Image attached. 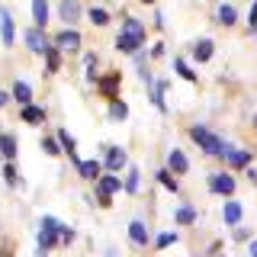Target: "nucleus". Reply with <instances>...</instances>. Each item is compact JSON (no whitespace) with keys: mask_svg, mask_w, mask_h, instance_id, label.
Instances as JSON below:
<instances>
[{"mask_svg":"<svg viewBox=\"0 0 257 257\" xmlns=\"http://www.w3.org/2000/svg\"><path fill=\"white\" fill-rule=\"evenodd\" d=\"M187 132H190V139L196 142V148L203 151L206 158H215V161H225V158H228L231 142H225L222 135H215L209 125H203V122H193V125L187 128Z\"/></svg>","mask_w":257,"mask_h":257,"instance_id":"nucleus-1","label":"nucleus"},{"mask_svg":"<svg viewBox=\"0 0 257 257\" xmlns=\"http://www.w3.org/2000/svg\"><path fill=\"white\" fill-rule=\"evenodd\" d=\"M58 228H61L58 219H52V215H42V225H39V231H36L39 254H48V251H55V247H58Z\"/></svg>","mask_w":257,"mask_h":257,"instance_id":"nucleus-2","label":"nucleus"},{"mask_svg":"<svg viewBox=\"0 0 257 257\" xmlns=\"http://www.w3.org/2000/svg\"><path fill=\"white\" fill-rule=\"evenodd\" d=\"M52 42L58 45L64 55H80V48H84V36H80L74 26H64V29H58L52 36Z\"/></svg>","mask_w":257,"mask_h":257,"instance_id":"nucleus-3","label":"nucleus"},{"mask_svg":"<svg viewBox=\"0 0 257 257\" xmlns=\"http://www.w3.org/2000/svg\"><path fill=\"white\" fill-rule=\"evenodd\" d=\"M206 190L212 193V196H235V190H238L235 171H219V174H212V177H209V183H206Z\"/></svg>","mask_w":257,"mask_h":257,"instance_id":"nucleus-4","label":"nucleus"},{"mask_svg":"<svg viewBox=\"0 0 257 257\" xmlns=\"http://www.w3.org/2000/svg\"><path fill=\"white\" fill-rule=\"evenodd\" d=\"M23 42H26V48H29V55H42L48 52V45H52V39H48V32L42 29V26H29L26 32H23Z\"/></svg>","mask_w":257,"mask_h":257,"instance_id":"nucleus-5","label":"nucleus"},{"mask_svg":"<svg viewBox=\"0 0 257 257\" xmlns=\"http://www.w3.org/2000/svg\"><path fill=\"white\" fill-rule=\"evenodd\" d=\"M96 93L103 96V100H112V96H119V87H122V71H106V74H100L96 77Z\"/></svg>","mask_w":257,"mask_h":257,"instance_id":"nucleus-6","label":"nucleus"},{"mask_svg":"<svg viewBox=\"0 0 257 257\" xmlns=\"http://www.w3.org/2000/svg\"><path fill=\"white\" fill-rule=\"evenodd\" d=\"M103 167L106 171H122V167H128V151L122 148V145H103Z\"/></svg>","mask_w":257,"mask_h":257,"instance_id":"nucleus-7","label":"nucleus"},{"mask_svg":"<svg viewBox=\"0 0 257 257\" xmlns=\"http://www.w3.org/2000/svg\"><path fill=\"white\" fill-rule=\"evenodd\" d=\"M58 16L64 26H77L84 20V4L80 0H58Z\"/></svg>","mask_w":257,"mask_h":257,"instance_id":"nucleus-8","label":"nucleus"},{"mask_svg":"<svg viewBox=\"0 0 257 257\" xmlns=\"http://www.w3.org/2000/svg\"><path fill=\"white\" fill-rule=\"evenodd\" d=\"M125 235H128V241H132L135 247H148L151 244V228H148L145 219H132L128 228H125Z\"/></svg>","mask_w":257,"mask_h":257,"instance_id":"nucleus-9","label":"nucleus"},{"mask_svg":"<svg viewBox=\"0 0 257 257\" xmlns=\"http://www.w3.org/2000/svg\"><path fill=\"white\" fill-rule=\"evenodd\" d=\"M0 42H4V48L16 45V23H13V13L7 7H0Z\"/></svg>","mask_w":257,"mask_h":257,"instance_id":"nucleus-10","label":"nucleus"},{"mask_svg":"<svg viewBox=\"0 0 257 257\" xmlns=\"http://www.w3.org/2000/svg\"><path fill=\"white\" fill-rule=\"evenodd\" d=\"M167 87H171V84H167L164 77H155V80L148 84V100H151V106H155L158 112H167V103H164Z\"/></svg>","mask_w":257,"mask_h":257,"instance_id":"nucleus-11","label":"nucleus"},{"mask_svg":"<svg viewBox=\"0 0 257 257\" xmlns=\"http://www.w3.org/2000/svg\"><path fill=\"white\" fill-rule=\"evenodd\" d=\"M139 48H145V36H135V32H119L116 36V52H122V55H135Z\"/></svg>","mask_w":257,"mask_h":257,"instance_id":"nucleus-12","label":"nucleus"},{"mask_svg":"<svg viewBox=\"0 0 257 257\" xmlns=\"http://www.w3.org/2000/svg\"><path fill=\"white\" fill-rule=\"evenodd\" d=\"M212 55H215V42H212V39H196L193 48H190V58L196 61V64L212 61Z\"/></svg>","mask_w":257,"mask_h":257,"instance_id":"nucleus-13","label":"nucleus"},{"mask_svg":"<svg viewBox=\"0 0 257 257\" xmlns=\"http://www.w3.org/2000/svg\"><path fill=\"white\" fill-rule=\"evenodd\" d=\"M74 171H77V177H80V180H87V183H96V177H100L103 174V161H84V158H80L77 161V164H74Z\"/></svg>","mask_w":257,"mask_h":257,"instance_id":"nucleus-14","label":"nucleus"},{"mask_svg":"<svg viewBox=\"0 0 257 257\" xmlns=\"http://www.w3.org/2000/svg\"><path fill=\"white\" fill-rule=\"evenodd\" d=\"M164 167H167L171 174L183 177V174L190 171V158L183 155V148H171V151H167V164H164Z\"/></svg>","mask_w":257,"mask_h":257,"instance_id":"nucleus-15","label":"nucleus"},{"mask_svg":"<svg viewBox=\"0 0 257 257\" xmlns=\"http://www.w3.org/2000/svg\"><path fill=\"white\" fill-rule=\"evenodd\" d=\"M84 16L90 20V26H93V29H106L109 23H112V13L106 10V7H100V4L87 7V10H84Z\"/></svg>","mask_w":257,"mask_h":257,"instance_id":"nucleus-16","label":"nucleus"},{"mask_svg":"<svg viewBox=\"0 0 257 257\" xmlns=\"http://www.w3.org/2000/svg\"><path fill=\"white\" fill-rule=\"evenodd\" d=\"M251 161H254V151H247V148H231L228 158H225V164H228V171H244Z\"/></svg>","mask_w":257,"mask_h":257,"instance_id":"nucleus-17","label":"nucleus"},{"mask_svg":"<svg viewBox=\"0 0 257 257\" xmlns=\"http://www.w3.org/2000/svg\"><path fill=\"white\" fill-rule=\"evenodd\" d=\"M241 215H244V206H241L238 199L225 196V206H222V222L231 228V225H238V222H241Z\"/></svg>","mask_w":257,"mask_h":257,"instance_id":"nucleus-18","label":"nucleus"},{"mask_svg":"<svg viewBox=\"0 0 257 257\" xmlns=\"http://www.w3.org/2000/svg\"><path fill=\"white\" fill-rule=\"evenodd\" d=\"M174 222H177V225H183V228L196 225V222H199V212H196V206H193V203H180V206L174 209Z\"/></svg>","mask_w":257,"mask_h":257,"instance_id":"nucleus-19","label":"nucleus"},{"mask_svg":"<svg viewBox=\"0 0 257 257\" xmlns=\"http://www.w3.org/2000/svg\"><path fill=\"white\" fill-rule=\"evenodd\" d=\"M215 23H219L222 29H231V26H238V10H235V4H219V10H215Z\"/></svg>","mask_w":257,"mask_h":257,"instance_id":"nucleus-20","label":"nucleus"},{"mask_svg":"<svg viewBox=\"0 0 257 257\" xmlns=\"http://www.w3.org/2000/svg\"><path fill=\"white\" fill-rule=\"evenodd\" d=\"M10 100L16 103V106H26V103H32V87H29L23 77H16V80H13V87H10Z\"/></svg>","mask_w":257,"mask_h":257,"instance_id":"nucleus-21","label":"nucleus"},{"mask_svg":"<svg viewBox=\"0 0 257 257\" xmlns=\"http://www.w3.org/2000/svg\"><path fill=\"white\" fill-rule=\"evenodd\" d=\"M20 119L26 125H45V109L42 106H36V103H26V106H20Z\"/></svg>","mask_w":257,"mask_h":257,"instance_id":"nucleus-22","label":"nucleus"},{"mask_svg":"<svg viewBox=\"0 0 257 257\" xmlns=\"http://www.w3.org/2000/svg\"><path fill=\"white\" fill-rule=\"evenodd\" d=\"M42 58H45V77H52V74H58V71H61V58H64V52L52 42Z\"/></svg>","mask_w":257,"mask_h":257,"instance_id":"nucleus-23","label":"nucleus"},{"mask_svg":"<svg viewBox=\"0 0 257 257\" xmlns=\"http://www.w3.org/2000/svg\"><path fill=\"white\" fill-rule=\"evenodd\" d=\"M20 155V142H16L13 132H0V158L4 161H16Z\"/></svg>","mask_w":257,"mask_h":257,"instance_id":"nucleus-24","label":"nucleus"},{"mask_svg":"<svg viewBox=\"0 0 257 257\" xmlns=\"http://www.w3.org/2000/svg\"><path fill=\"white\" fill-rule=\"evenodd\" d=\"M106 109H109V119H112V122H125V119H128V103L122 100V96H112V100H106Z\"/></svg>","mask_w":257,"mask_h":257,"instance_id":"nucleus-25","label":"nucleus"},{"mask_svg":"<svg viewBox=\"0 0 257 257\" xmlns=\"http://www.w3.org/2000/svg\"><path fill=\"white\" fill-rule=\"evenodd\" d=\"M174 71H177V77H180V80H187V84H199L196 71H193L190 64H187V58H180V55L174 58Z\"/></svg>","mask_w":257,"mask_h":257,"instance_id":"nucleus-26","label":"nucleus"},{"mask_svg":"<svg viewBox=\"0 0 257 257\" xmlns=\"http://www.w3.org/2000/svg\"><path fill=\"white\" fill-rule=\"evenodd\" d=\"M158 183H161V187H164V190H171V193H180V177H177V174H171V171H167V167H158Z\"/></svg>","mask_w":257,"mask_h":257,"instance_id":"nucleus-27","label":"nucleus"},{"mask_svg":"<svg viewBox=\"0 0 257 257\" xmlns=\"http://www.w3.org/2000/svg\"><path fill=\"white\" fill-rule=\"evenodd\" d=\"M96 64H100L96 52H84V77H87V84H96V77H100Z\"/></svg>","mask_w":257,"mask_h":257,"instance_id":"nucleus-28","label":"nucleus"},{"mask_svg":"<svg viewBox=\"0 0 257 257\" xmlns=\"http://www.w3.org/2000/svg\"><path fill=\"white\" fill-rule=\"evenodd\" d=\"M32 20L36 26H48V0H32Z\"/></svg>","mask_w":257,"mask_h":257,"instance_id":"nucleus-29","label":"nucleus"},{"mask_svg":"<svg viewBox=\"0 0 257 257\" xmlns=\"http://www.w3.org/2000/svg\"><path fill=\"white\" fill-rule=\"evenodd\" d=\"M39 145H42V151H45L48 158H61V155H64V151H61V142H58V135H42V142H39Z\"/></svg>","mask_w":257,"mask_h":257,"instance_id":"nucleus-30","label":"nucleus"},{"mask_svg":"<svg viewBox=\"0 0 257 257\" xmlns=\"http://www.w3.org/2000/svg\"><path fill=\"white\" fill-rule=\"evenodd\" d=\"M122 190L128 193V196H135V193H139V167H135V164H128V174H125V180H122Z\"/></svg>","mask_w":257,"mask_h":257,"instance_id":"nucleus-31","label":"nucleus"},{"mask_svg":"<svg viewBox=\"0 0 257 257\" xmlns=\"http://www.w3.org/2000/svg\"><path fill=\"white\" fill-rule=\"evenodd\" d=\"M4 183L7 187H20V171L13 161H4Z\"/></svg>","mask_w":257,"mask_h":257,"instance_id":"nucleus-32","label":"nucleus"},{"mask_svg":"<svg viewBox=\"0 0 257 257\" xmlns=\"http://www.w3.org/2000/svg\"><path fill=\"white\" fill-rule=\"evenodd\" d=\"M122 29L125 32H135V36H148V32H145V23L135 20V16H128V13H125V20H122Z\"/></svg>","mask_w":257,"mask_h":257,"instance_id":"nucleus-33","label":"nucleus"},{"mask_svg":"<svg viewBox=\"0 0 257 257\" xmlns=\"http://www.w3.org/2000/svg\"><path fill=\"white\" fill-rule=\"evenodd\" d=\"M177 238H180L177 231H164V235H158V238H155V247H158V251H164V247H171Z\"/></svg>","mask_w":257,"mask_h":257,"instance_id":"nucleus-34","label":"nucleus"},{"mask_svg":"<svg viewBox=\"0 0 257 257\" xmlns=\"http://www.w3.org/2000/svg\"><path fill=\"white\" fill-rule=\"evenodd\" d=\"M100 209H112V193H106L103 187H96V199H93Z\"/></svg>","mask_w":257,"mask_h":257,"instance_id":"nucleus-35","label":"nucleus"},{"mask_svg":"<svg viewBox=\"0 0 257 257\" xmlns=\"http://www.w3.org/2000/svg\"><path fill=\"white\" fill-rule=\"evenodd\" d=\"M58 244H64V247L74 244V228H71V225H61L58 228Z\"/></svg>","mask_w":257,"mask_h":257,"instance_id":"nucleus-36","label":"nucleus"},{"mask_svg":"<svg viewBox=\"0 0 257 257\" xmlns=\"http://www.w3.org/2000/svg\"><path fill=\"white\" fill-rule=\"evenodd\" d=\"M231 228H235V241H251V228H244V225H231Z\"/></svg>","mask_w":257,"mask_h":257,"instance_id":"nucleus-37","label":"nucleus"},{"mask_svg":"<svg viewBox=\"0 0 257 257\" xmlns=\"http://www.w3.org/2000/svg\"><path fill=\"white\" fill-rule=\"evenodd\" d=\"M164 52H167V45L164 42H155V45H151V52H148V58L158 61V58H164Z\"/></svg>","mask_w":257,"mask_h":257,"instance_id":"nucleus-38","label":"nucleus"},{"mask_svg":"<svg viewBox=\"0 0 257 257\" xmlns=\"http://www.w3.org/2000/svg\"><path fill=\"white\" fill-rule=\"evenodd\" d=\"M257 26V0L251 4V16H247V29H254Z\"/></svg>","mask_w":257,"mask_h":257,"instance_id":"nucleus-39","label":"nucleus"},{"mask_svg":"<svg viewBox=\"0 0 257 257\" xmlns=\"http://www.w3.org/2000/svg\"><path fill=\"white\" fill-rule=\"evenodd\" d=\"M7 103H13V100H10V90H4V87H0V112L7 109Z\"/></svg>","mask_w":257,"mask_h":257,"instance_id":"nucleus-40","label":"nucleus"},{"mask_svg":"<svg viewBox=\"0 0 257 257\" xmlns=\"http://www.w3.org/2000/svg\"><path fill=\"white\" fill-rule=\"evenodd\" d=\"M244 174H247V180H251V183H257V171H254V167H251V164H247V167H244Z\"/></svg>","mask_w":257,"mask_h":257,"instance_id":"nucleus-41","label":"nucleus"},{"mask_svg":"<svg viewBox=\"0 0 257 257\" xmlns=\"http://www.w3.org/2000/svg\"><path fill=\"white\" fill-rule=\"evenodd\" d=\"M247 251H251V254L257 257V241H251V244H247Z\"/></svg>","mask_w":257,"mask_h":257,"instance_id":"nucleus-42","label":"nucleus"},{"mask_svg":"<svg viewBox=\"0 0 257 257\" xmlns=\"http://www.w3.org/2000/svg\"><path fill=\"white\" fill-rule=\"evenodd\" d=\"M139 4H145V7H155V4H158V0H139Z\"/></svg>","mask_w":257,"mask_h":257,"instance_id":"nucleus-43","label":"nucleus"},{"mask_svg":"<svg viewBox=\"0 0 257 257\" xmlns=\"http://www.w3.org/2000/svg\"><path fill=\"white\" fill-rule=\"evenodd\" d=\"M251 36H254V39H257V26H254V29H251Z\"/></svg>","mask_w":257,"mask_h":257,"instance_id":"nucleus-44","label":"nucleus"},{"mask_svg":"<svg viewBox=\"0 0 257 257\" xmlns=\"http://www.w3.org/2000/svg\"><path fill=\"white\" fill-rule=\"evenodd\" d=\"M0 228H4V219H0Z\"/></svg>","mask_w":257,"mask_h":257,"instance_id":"nucleus-45","label":"nucleus"}]
</instances>
